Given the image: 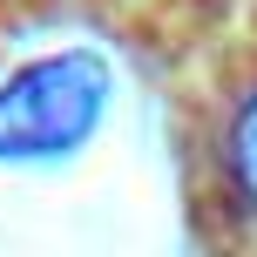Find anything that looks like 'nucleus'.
<instances>
[{"mask_svg": "<svg viewBox=\"0 0 257 257\" xmlns=\"http://www.w3.org/2000/svg\"><path fill=\"white\" fill-rule=\"evenodd\" d=\"M115 75L95 48H54L0 81V163H61L88 149L108 115Z\"/></svg>", "mask_w": 257, "mask_h": 257, "instance_id": "1", "label": "nucleus"}, {"mask_svg": "<svg viewBox=\"0 0 257 257\" xmlns=\"http://www.w3.org/2000/svg\"><path fill=\"white\" fill-rule=\"evenodd\" d=\"M223 163H230L237 196L257 210V88L244 95V108L230 115V136H223Z\"/></svg>", "mask_w": 257, "mask_h": 257, "instance_id": "2", "label": "nucleus"}]
</instances>
